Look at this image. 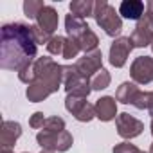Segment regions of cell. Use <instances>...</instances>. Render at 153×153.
<instances>
[{"label":"cell","instance_id":"cell-1","mask_svg":"<svg viewBox=\"0 0 153 153\" xmlns=\"http://www.w3.org/2000/svg\"><path fill=\"white\" fill-rule=\"evenodd\" d=\"M38 58V42L33 25L15 22L0 29V67L20 72Z\"/></svg>","mask_w":153,"mask_h":153},{"label":"cell","instance_id":"cell-2","mask_svg":"<svg viewBox=\"0 0 153 153\" xmlns=\"http://www.w3.org/2000/svg\"><path fill=\"white\" fill-rule=\"evenodd\" d=\"M34 79L27 85L25 97L31 103H42L49 96L56 94L59 87H63V65L56 63L49 56H40L33 63Z\"/></svg>","mask_w":153,"mask_h":153},{"label":"cell","instance_id":"cell-3","mask_svg":"<svg viewBox=\"0 0 153 153\" xmlns=\"http://www.w3.org/2000/svg\"><path fill=\"white\" fill-rule=\"evenodd\" d=\"M94 20L108 36L115 38L123 31V18H121L119 11H115V7L110 6L106 0H97V2H96Z\"/></svg>","mask_w":153,"mask_h":153},{"label":"cell","instance_id":"cell-4","mask_svg":"<svg viewBox=\"0 0 153 153\" xmlns=\"http://www.w3.org/2000/svg\"><path fill=\"white\" fill-rule=\"evenodd\" d=\"M63 88L67 90V94L79 97H88L92 92L90 79L81 76L76 65H63Z\"/></svg>","mask_w":153,"mask_h":153},{"label":"cell","instance_id":"cell-5","mask_svg":"<svg viewBox=\"0 0 153 153\" xmlns=\"http://www.w3.org/2000/svg\"><path fill=\"white\" fill-rule=\"evenodd\" d=\"M36 142L42 146V149H47V151H68L74 144V139H72V133L63 130V131H45V130H40L38 135H36Z\"/></svg>","mask_w":153,"mask_h":153},{"label":"cell","instance_id":"cell-6","mask_svg":"<svg viewBox=\"0 0 153 153\" xmlns=\"http://www.w3.org/2000/svg\"><path fill=\"white\" fill-rule=\"evenodd\" d=\"M65 108L74 115V119H78L79 123H90L96 117V106L87 101V97L72 96L67 94L65 97Z\"/></svg>","mask_w":153,"mask_h":153},{"label":"cell","instance_id":"cell-7","mask_svg":"<svg viewBox=\"0 0 153 153\" xmlns=\"http://www.w3.org/2000/svg\"><path fill=\"white\" fill-rule=\"evenodd\" d=\"M130 40H131L133 49L135 47L142 49L148 45L151 47V43H153V15H149L148 11L142 15V18L137 22L133 33L130 34Z\"/></svg>","mask_w":153,"mask_h":153},{"label":"cell","instance_id":"cell-8","mask_svg":"<svg viewBox=\"0 0 153 153\" xmlns=\"http://www.w3.org/2000/svg\"><path fill=\"white\" fill-rule=\"evenodd\" d=\"M130 76L135 85L153 83V58L151 56H137L130 65Z\"/></svg>","mask_w":153,"mask_h":153},{"label":"cell","instance_id":"cell-9","mask_svg":"<svg viewBox=\"0 0 153 153\" xmlns=\"http://www.w3.org/2000/svg\"><path fill=\"white\" fill-rule=\"evenodd\" d=\"M131 51H133V45H131L130 36H117L110 45V52H108L110 65L115 68H123L126 65Z\"/></svg>","mask_w":153,"mask_h":153},{"label":"cell","instance_id":"cell-10","mask_svg":"<svg viewBox=\"0 0 153 153\" xmlns=\"http://www.w3.org/2000/svg\"><path fill=\"white\" fill-rule=\"evenodd\" d=\"M115 128H117V133L119 137L123 139H133V137H139L144 130V123L139 121L137 117L123 112L115 117Z\"/></svg>","mask_w":153,"mask_h":153},{"label":"cell","instance_id":"cell-11","mask_svg":"<svg viewBox=\"0 0 153 153\" xmlns=\"http://www.w3.org/2000/svg\"><path fill=\"white\" fill-rule=\"evenodd\" d=\"M76 68H78V72L81 76H85V78H92V76L103 68V52L97 49V51H92V52H87L83 54L81 58H78V61L74 63Z\"/></svg>","mask_w":153,"mask_h":153},{"label":"cell","instance_id":"cell-12","mask_svg":"<svg viewBox=\"0 0 153 153\" xmlns=\"http://www.w3.org/2000/svg\"><path fill=\"white\" fill-rule=\"evenodd\" d=\"M96 117L103 123L114 121L119 114H117V99L112 96H103L96 101Z\"/></svg>","mask_w":153,"mask_h":153},{"label":"cell","instance_id":"cell-13","mask_svg":"<svg viewBox=\"0 0 153 153\" xmlns=\"http://www.w3.org/2000/svg\"><path fill=\"white\" fill-rule=\"evenodd\" d=\"M22 135V124L16 121H4L0 130V144L2 149H11Z\"/></svg>","mask_w":153,"mask_h":153},{"label":"cell","instance_id":"cell-14","mask_svg":"<svg viewBox=\"0 0 153 153\" xmlns=\"http://www.w3.org/2000/svg\"><path fill=\"white\" fill-rule=\"evenodd\" d=\"M58 22H59L58 11L52 6H45L42 9V13L38 15V18H36V25L51 36H54V31L58 29Z\"/></svg>","mask_w":153,"mask_h":153},{"label":"cell","instance_id":"cell-15","mask_svg":"<svg viewBox=\"0 0 153 153\" xmlns=\"http://www.w3.org/2000/svg\"><path fill=\"white\" fill-rule=\"evenodd\" d=\"M119 15L128 20H140L144 15V2L140 0H123L119 6Z\"/></svg>","mask_w":153,"mask_h":153},{"label":"cell","instance_id":"cell-16","mask_svg":"<svg viewBox=\"0 0 153 153\" xmlns=\"http://www.w3.org/2000/svg\"><path fill=\"white\" fill-rule=\"evenodd\" d=\"M139 94H140V88L133 81H124V83L119 85V88L115 92V99L119 103H123V105H131L133 106V103L139 97Z\"/></svg>","mask_w":153,"mask_h":153},{"label":"cell","instance_id":"cell-17","mask_svg":"<svg viewBox=\"0 0 153 153\" xmlns=\"http://www.w3.org/2000/svg\"><path fill=\"white\" fill-rule=\"evenodd\" d=\"M87 29H88V25H87V22H85L83 18L74 16L72 13H70V15H67V18H65V31H67L68 38L78 40V38H79Z\"/></svg>","mask_w":153,"mask_h":153},{"label":"cell","instance_id":"cell-18","mask_svg":"<svg viewBox=\"0 0 153 153\" xmlns=\"http://www.w3.org/2000/svg\"><path fill=\"white\" fill-rule=\"evenodd\" d=\"M68 7H70V13L74 16H79L85 20L88 16H94L96 2H92V0H72Z\"/></svg>","mask_w":153,"mask_h":153},{"label":"cell","instance_id":"cell-19","mask_svg":"<svg viewBox=\"0 0 153 153\" xmlns=\"http://www.w3.org/2000/svg\"><path fill=\"white\" fill-rule=\"evenodd\" d=\"M78 43H79V47H81V51H83L85 54L99 49V38H97V34H96L90 27L78 38Z\"/></svg>","mask_w":153,"mask_h":153},{"label":"cell","instance_id":"cell-20","mask_svg":"<svg viewBox=\"0 0 153 153\" xmlns=\"http://www.w3.org/2000/svg\"><path fill=\"white\" fill-rule=\"evenodd\" d=\"M110 83H112V76H110V72H108L106 68L97 70L92 78H90L92 90H105V88L110 87Z\"/></svg>","mask_w":153,"mask_h":153},{"label":"cell","instance_id":"cell-21","mask_svg":"<svg viewBox=\"0 0 153 153\" xmlns=\"http://www.w3.org/2000/svg\"><path fill=\"white\" fill-rule=\"evenodd\" d=\"M43 7H45V4L42 0H25L24 2V15L31 20H36Z\"/></svg>","mask_w":153,"mask_h":153},{"label":"cell","instance_id":"cell-22","mask_svg":"<svg viewBox=\"0 0 153 153\" xmlns=\"http://www.w3.org/2000/svg\"><path fill=\"white\" fill-rule=\"evenodd\" d=\"M65 40H67L65 36H59V34L56 36V34H54V36L51 38V42L45 45V47H47V52H49V54H52V56H63Z\"/></svg>","mask_w":153,"mask_h":153},{"label":"cell","instance_id":"cell-23","mask_svg":"<svg viewBox=\"0 0 153 153\" xmlns=\"http://www.w3.org/2000/svg\"><path fill=\"white\" fill-rule=\"evenodd\" d=\"M81 52V47L78 43V40H74V38H68L65 40V49H63V56L65 59H72V58H78V54Z\"/></svg>","mask_w":153,"mask_h":153},{"label":"cell","instance_id":"cell-24","mask_svg":"<svg viewBox=\"0 0 153 153\" xmlns=\"http://www.w3.org/2000/svg\"><path fill=\"white\" fill-rule=\"evenodd\" d=\"M42 130H45V131H63L65 130V121L61 117H58V115L47 117Z\"/></svg>","mask_w":153,"mask_h":153},{"label":"cell","instance_id":"cell-25","mask_svg":"<svg viewBox=\"0 0 153 153\" xmlns=\"http://www.w3.org/2000/svg\"><path fill=\"white\" fill-rule=\"evenodd\" d=\"M139 151H140V149H139L135 144L128 142V140L115 144V146H114V149H112V153H139Z\"/></svg>","mask_w":153,"mask_h":153},{"label":"cell","instance_id":"cell-26","mask_svg":"<svg viewBox=\"0 0 153 153\" xmlns=\"http://www.w3.org/2000/svg\"><path fill=\"white\" fill-rule=\"evenodd\" d=\"M45 119H47V117L43 115V112H34V114L29 117V126L34 128V130H40V128H43Z\"/></svg>","mask_w":153,"mask_h":153},{"label":"cell","instance_id":"cell-27","mask_svg":"<svg viewBox=\"0 0 153 153\" xmlns=\"http://www.w3.org/2000/svg\"><path fill=\"white\" fill-rule=\"evenodd\" d=\"M33 31H34V36H36V42H38V45H47L49 42H51V34H47L45 31H42L38 25H33Z\"/></svg>","mask_w":153,"mask_h":153},{"label":"cell","instance_id":"cell-28","mask_svg":"<svg viewBox=\"0 0 153 153\" xmlns=\"http://www.w3.org/2000/svg\"><path fill=\"white\" fill-rule=\"evenodd\" d=\"M148 112H149V115L153 117V90L149 92V101H148Z\"/></svg>","mask_w":153,"mask_h":153},{"label":"cell","instance_id":"cell-29","mask_svg":"<svg viewBox=\"0 0 153 153\" xmlns=\"http://www.w3.org/2000/svg\"><path fill=\"white\" fill-rule=\"evenodd\" d=\"M146 11H148L149 15H153V0H149V2L146 4Z\"/></svg>","mask_w":153,"mask_h":153},{"label":"cell","instance_id":"cell-30","mask_svg":"<svg viewBox=\"0 0 153 153\" xmlns=\"http://www.w3.org/2000/svg\"><path fill=\"white\" fill-rule=\"evenodd\" d=\"M0 153H15V151H13V149H2Z\"/></svg>","mask_w":153,"mask_h":153},{"label":"cell","instance_id":"cell-31","mask_svg":"<svg viewBox=\"0 0 153 153\" xmlns=\"http://www.w3.org/2000/svg\"><path fill=\"white\" fill-rule=\"evenodd\" d=\"M149 128H151V135H153V117H151V123H149Z\"/></svg>","mask_w":153,"mask_h":153},{"label":"cell","instance_id":"cell-32","mask_svg":"<svg viewBox=\"0 0 153 153\" xmlns=\"http://www.w3.org/2000/svg\"><path fill=\"white\" fill-rule=\"evenodd\" d=\"M40 153H54V151H47V149H42Z\"/></svg>","mask_w":153,"mask_h":153},{"label":"cell","instance_id":"cell-33","mask_svg":"<svg viewBox=\"0 0 153 153\" xmlns=\"http://www.w3.org/2000/svg\"><path fill=\"white\" fill-rule=\"evenodd\" d=\"M149 153H153V142H151V146H149Z\"/></svg>","mask_w":153,"mask_h":153},{"label":"cell","instance_id":"cell-34","mask_svg":"<svg viewBox=\"0 0 153 153\" xmlns=\"http://www.w3.org/2000/svg\"><path fill=\"white\" fill-rule=\"evenodd\" d=\"M139 153H146V151H142V149H140V151H139Z\"/></svg>","mask_w":153,"mask_h":153},{"label":"cell","instance_id":"cell-35","mask_svg":"<svg viewBox=\"0 0 153 153\" xmlns=\"http://www.w3.org/2000/svg\"><path fill=\"white\" fill-rule=\"evenodd\" d=\"M151 51H153V43H151Z\"/></svg>","mask_w":153,"mask_h":153},{"label":"cell","instance_id":"cell-36","mask_svg":"<svg viewBox=\"0 0 153 153\" xmlns=\"http://www.w3.org/2000/svg\"><path fill=\"white\" fill-rule=\"evenodd\" d=\"M24 153H27V151H24Z\"/></svg>","mask_w":153,"mask_h":153}]
</instances>
